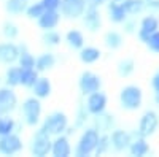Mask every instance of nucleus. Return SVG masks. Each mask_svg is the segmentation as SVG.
Wrapping results in <instances>:
<instances>
[{
    "label": "nucleus",
    "instance_id": "obj_1",
    "mask_svg": "<svg viewBox=\"0 0 159 157\" xmlns=\"http://www.w3.org/2000/svg\"><path fill=\"white\" fill-rule=\"evenodd\" d=\"M142 100H143V92L142 89L135 84H129L121 89L119 92V103L124 110L134 111L142 107Z\"/></svg>",
    "mask_w": 159,
    "mask_h": 157
},
{
    "label": "nucleus",
    "instance_id": "obj_2",
    "mask_svg": "<svg viewBox=\"0 0 159 157\" xmlns=\"http://www.w3.org/2000/svg\"><path fill=\"white\" fill-rule=\"evenodd\" d=\"M99 140H100V135H99V130L96 127L94 129H86L81 135V138H80V141H78V145H76L75 154L78 157H84V155L96 152Z\"/></svg>",
    "mask_w": 159,
    "mask_h": 157
},
{
    "label": "nucleus",
    "instance_id": "obj_3",
    "mask_svg": "<svg viewBox=\"0 0 159 157\" xmlns=\"http://www.w3.org/2000/svg\"><path fill=\"white\" fill-rule=\"evenodd\" d=\"M67 124H69V119L65 116V113L54 111L45 119L42 129L49 135H61L64 130H67Z\"/></svg>",
    "mask_w": 159,
    "mask_h": 157
},
{
    "label": "nucleus",
    "instance_id": "obj_4",
    "mask_svg": "<svg viewBox=\"0 0 159 157\" xmlns=\"http://www.w3.org/2000/svg\"><path fill=\"white\" fill-rule=\"evenodd\" d=\"M22 114L24 121L27 125H37L40 121V114H42V103H40L38 97H30L25 98L22 103Z\"/></svg>",
    "mask_w": 159,
    "mask_h": 157
},
{
    "label": "nucleus",
    "instance_id": "obj_5",
    "mask_svg": "<svg viewBox=\"0 0 159 157\" xmlns=\"http://www.w3.org/2000/svg\"><path fill=\"white\" fill-rule=\"evenodd\" d=\"M157 125H159L157 114L154 111H151V110L145 111L143 116L140 117L139 129H137V135L139 137H143V138H148V137H151L157 130Z\"/></svg>",
    "mask_w": 159,
    "mask_h": 157
},
{
    "label": "nucleus",
    "instance_id": "obj_6",
    "mask_svg": "<svg viewBox=\"0 0 159 157\" xmlns=\"http://www.w3.org/2000/svg\"><path fill=\"white\" fill-rule=\"evenodd\" d=\"M51 149H52V141L49 140V133L45 132L43 129H40L32 140V154L43 157L48 152H51Z\"/></svg>",
    "mask_w": 159,
    "mask_h": 157
},
{
    "label": "nucleus",
    "instance_id": "obj_7",
    "mask_svg": "<svg viewBox=\"0 0 159 157\" xmlns=\"http://www.w3.org/2000/svg\"><path fill=\"white\" fill-rule=\"evenodd\" d=\"M86 8H88L86 0H62L61 3L62 15L69 19H76L80 16H83Z\"/></svg>",
    "mask_w": 159,
    "mask_h": 157
},
{
    "label": "nucleus",
    "instance_id": "obj_8",
    "mask_svg": "<svg viewBox=\"0 0 159 157\" xmlns=\"http://www.w3.org/2000/svg\"><path fill=\"white\" fill-rule=\"evenodd\" d=\"M78 86H80V90H81L83 95H89L92 92H97L100 90V86H102V81L100 78L92 73V72H84L80 76V81H78Z\"/></svg>",
    "mask_w": 159,
    "mask_h": 157
},
{
    "label": "nucleus",
    "instance_id": "obj_9",
    "mask_svg": "<svg viewBox=\"0 0 159 157\" xmlns=\"http://www.w3.org/2000/svg\"><path fill=\"white\" fill-rule=\"evenodd\" d=\"M22 149V141L18 135L10 133V135H3L0 137V154L5 155H13Z\"/></svg>",
    "mask_w": 159,
    "mask_h": 157
},
{
    "label": "nucleus",
    "instance_id": "obj_10",
    "mask_svg": "<svg viewBox=\"0 0 159 157\" xmlns=\"http://www.w3.org/2000/svg\"><path fill=\"white\" fill-rule=\"evenodd\" d=\"M159 30V19L153 15L150 16H145L140 22V29H139V40L143 41V43H147L150 40V37Z\"/></svg>",
    "mask_w": 159,
    "mask_h": 157
},
{
    "label": "nucleus",
    "instance_id": "obj_11",
    "mask_svg": "<svg viewBox=\"0 0 159 157\" xmlns=\"http://www.w3.org/2000/svg\"><path fill=\"white\" fill-rule=\"evenodd\" d=\"M86 107H88L89 113L94 114V116L103 113L105 108H107V95H105L103 92H100V90L89 94L88 100H86Z\"/></svg>",
    "mask_w": 159,
    "mask_h": 157
},
{
    "label": "nucleus",
    "instance_id": "obj_12",
    "mask_svg": "<svg viewBox=\"0 0 159 157\" xmlns=\"http://www.w3.org/2000/svg\"><path fill=\"white\" fill-rule=\"evenodd\" d=\"M18 105L16 94L10 89H0V116L10 114Z\"/></svg>",
    "mask_w": 159,
    "mask_h": 157
},
{
    "label": "nucleus",
    "instance_id": "obj_13",
    "mask_svg": "<svg viewBox=\"0 0 159 157\" xmlns=\"http://www.w3.org/2000/svg\"><path fill=\"white\" fill-rule=\"evenodd\" d=\"M110 140H111V146H113L115 151H118V152L129 149L130 143H132V140H130V133H127L126 130H121V129L113 130Z\"/></svg>",
    "mask_w": 159,
    "mask_h": 157
},
{
    "label": "nucleus",
    "instance_id": "obj_14",
    "mask_svg": "<svg viewBox=\"0 0 159 157\" xmlns=\"http://www.w3.org/2000/svg\"><path fill=\"white\" fill-rule=\"evenodd\" d=\"M83 21H84V25L89 32L99 30L102 25V19H100V13H99L97 7H88L84 15H83Z\"/></svg>",
    "mask_w": 159,
    "mask_h": 157
},
{
    "label": "nucleus",
    "instance_id": "obj_15",
    "mask_svg": "<svg viewBox=\"0 0 159 157\" xmlns=\"http://www.w3.org/2000/svg\"><path fill=\"white\" fill-rule=\"evenodd\" d=\"M21 56L19 46L13 43H0V62L3 63H13Z\"/></svg>",
    "mask_w": 159,
    "mask_h": 157
},
{
    "label": "nucleus",
    "instance_id": "obj_16",
    "mask_svg": "<svg viewBox=\"0 0 159 157\" xmlns=\"http://www.w3.org/2000/svg\"><path fill=\"white\" fill-rule=\"evenodd\" d=\"M59 19H61V15L57 13V10H46L38 18V25L43 30H52L59 24Z\"/></svg>",
    "mask_w": 159,
    "mask_h": 157
},
{
    "label": "nucleus",
    "instance_id": "obj_17",
    "mask_svg": "<svg viewBox=\"0 0 159 157\" xmlns=\"http://www.w3.org/2000/svg\"><path fill=\"white\" fill-rule=\"evenodd\" d=\"M108 15H110V21L116 22V24H121V22H124L127 19V11L124 10L121 2H113V0H110Z\"/></svg>",
    "mask_w": 159,
    "mask_h": 157
},
{
    "label": "nucleus",
    "instance_id": "obj_18",
    "mask_svg": "<svg viewBox=\"0 0 159 157\" xmlns=\"http://www.w3.org/2000/svg\"><path fill=\"white\" fill-rule=\"evenodd\" d=\"M54 157H69L72 152L70 143L67 140V137H57L56 141H52V149H51Z\"/></svg>",
    "mask_w": 159,
    "mask_h": 157
},
{
    "label": "nucleus",
    "instance_id": "obj_19",
    "mask_svg": "<svg viewBox=\"0 0 159 157\" xmlns=\"http://www.w3.org/2000/svg\"><path fill=\"white\" fill-rule=\"evenodd\" d=\"M113 124H115L113 116L107 114L105 111L100 113V114H96V117H94V125L99 132H108V130H111Z\"/></svg>",
    "mask_w": 159,
    "mask_h": 157
},
{
    "label": "nucleus",
    "instance_id": "obj_20",
    "mask_svg": "<svg viewBox=\"0 0 159 157\" xmlns=\"http://www.w3.org/2000/svg\"><path fill=\"white\" fill-rule=\"evenodd\" d=\"M129 152H130V155H135V157L147 155L150 152V146H148L147 140H145L143 137H139L137 140H134L129 146Z\"/></svg>",
    "mask_w": 159,
    "mask_h": 157
},
{
    "label": "nucleus",
    "instance_id": "obj_21",
    "mask_svg": "<svg viewBox=\"0 0 159 157\" xmlns=\"http://www.w3.org/2000/svg\"><path fill=\"white\" fill-rule=\"evenodd\" d=\"M100 56H102L100 49H97L94 46H88L80 51V60L83 63H94L100 59Z\"/></svg>",
    "mask_w": 159,
    "mask_h": 157
},
{
    "label": "nucleus",
    "instance_id": "obj_22",
    "mask_svg": "<svg viewBox=\"0 0 159 157\" xmlns=\"http://www.w3.org/2000/svg\"><path fill=\"white\" fill-rule=\"evenodd\" d=\"M34 94L38 98H46L51 94V83L48 78H38L37 83L34 84Z\"/></svg>",
    "mask_w": 159,
    "mask_h": 157
},
{
    "label": "nucleus",
    "instance_id": "obj_23",
    "mask_svg": "<svg viewBox=\"0 0 159 157\" xmlns=\"http://www.w3.org/2000/svg\"><path fill=\"white\" fill-rule=\"evenodd\" d=\"M29 8L27 0H7L5 3V10L10 15H22Z\"/></svg>",
    "mask_w": 159,
    "mask_h": 157
},
{
    "label": "nucleus",
    "instance_id": "obj_24",
    "mask_svg": "<svg viewBox=\"0 0 159 157\" xmlns=\"http://www.w3.org/2000/svg\"><path fill=\"white\" fill-rule=\"evenodd\" d=\"M103 41H105V46L110 48V49H118V48H121L123 46V35L116 32V30H110L105 33L103 37Z\"/></svg>",
    "mask_w": 159,
    "mask_h": 157
},
{
    "label": "nucleus",
    "instance_id": "obj_25",
    "mask_svg": "<svg viewBox=\"0 0 159 157\" xmlns=\"http://www.w3.org/2000/svg\"><path fill=\"white\" fill-rule=\"evenodd\" d=\"M38 80V70L37 68H22L21 67V84L25 87H34Z\"/></svg>",
    "mask_w": 159,
    "mask_h": 157
},
{
    "label": "nucleus",
    "instance_id": "obj_26",
    "mask_svg": "<svg viewBox=\"0 0 159 157\" xmlns=\"http://www.w3.org/2000/svg\"><path fill=\"white\" fill-rule=\"evenodd\" d=\"M19 51H21V56H19V67H22V68H35L37 59L27 51V46H25V45H21V46H19Z\"/></svg>",
    "mask_w": 159,
    "mask_h": 157
},
{
    "label": "nucleus",
    "instance_id": "obj_27",
    "mask_svg": "<svg viewBox=\"0 0 159 157\" xmlns=\"http://www.w3.org/2000/svg\"><path fill=\"white\" fill-rule=\"evenodd\" d=\"M56 63V57L51 54V52H45V54H42L38 59H37V63H35V68L38 72H45V70H49L54 67Z\"/></svg>",
    "mask_w": 159,
    "mask_h": 157
},
{
    "label": "nucleus",
    "instance_id": "obj_28",
    "mask_svg": "<svg viewBox=\"0 0 159 157\" xmlns=\"http://www.w3.org/2000/svg\"><path fill=\"white\" fill-rule=\"evenodd\" d=\"M65 40H67L69 46L73 48V49H83V45H84V37L80 30H70L65 35Z\"/></svg>",
    "mask_w": 159,
    "mask_h": 157
},
{
    "label": "nucleus",
    "instance_id": "obj_29",
    "mask_svg": "<svg viewBox=\"0 0 159 157\" xmlns=\"http://www.w3.org/2000/svg\"><path fill=\"white\" fill-rule=\"evenodd\" d=\"M123 7L127 11V15H139V13L147 7V2L145 0H123Z\"/></svg>",
    "mask_w": 159,
    "mask_h": 157
},
{
    "label": "nucleus",
    "instance_id": "obj_30",
    "mask_svg": "<svg viewBox=\"0 0 159 157\" xmlns=\"http://www.w3.org/2000/svg\"><path fill=\"white\" fill-rule=\"evenodd\" d=\"M134 70H135L134 59H123V60H119V63H118V75L119 76L127 78V76H130L132 73H134Z\"/></svg>",
    "mask_w": 159,
    "mask_h": 157
},
{
    "label": "nucleus",
    "instance_id": "obj_31",
    "mask_svg": "<svg viewBox=\"0 0 159 157\" xmlns=\"http://www.w3.org/2000/svg\"><path fill=\"white\" fill-rule=\"evenodd\" d=\"M15 125H16V122L13 121V117H10L8 114H2L0 116V137L13 133Z\"/></svg>",
    "mask_w": 159,
    "mask_h": 157
},
{
    "label": "nucleus",
    "instance_id": "obj_32",
    "mask_svg": "<svg viewBox=\"0 0 159 157\" xmlns=\"http://www.w3.org/2000/svg\"><path fill=\"white\" fill-rule=\"evenodd\" d=\"M7 84L10 87L21 84V67H10L7 70Z\"/></svg>",
    "mask_w": 159,
    "mask_h": 157
},
{
    "label": "nucleus",
    "instance_id": "obj_33",
    "mask_svg": "<svg viewBox=\"0 0 159 157\" xmlns=\"http://www.w3.org/2000/svg\"><path fill=\"white\" fill-rule=\"evenodd\" d=\"M88 114H91L89 113V110H88V107L83 103V102H78V110H76V122H75V127L78 129V127H83V124H84V121L88 119Z\"/></svg>",
    "mask_w": 159,
    "mask_h": 157
},
{
    "label": "nucleus",
    "instance_id": "obj_34",
    "mask_svg": "<svg viewBox=\"0 0 159 157\" xmlns=\"http://www.w3.org/2000/svg\"><path fill=\"white\" fill-rule=\"evenodd\" d=\"M45 11H46V7L43 5V2H38V3H32L27 8V11H25V13H27V16L30 19H38Z\"/></svg>",
    "mask_w": 159,
    "mask_h": 157
},
{
    "label": "nucleus",
    "instance_id": "obj_35",
    "mask_svg": "<svg viewBox=\"0 0 159 157\" xmlns=\"http://www.w3.org/2000/svg\"><path fill=\"white\" fill-rule=\"evenodd\" d=\"M43 43L48 46H56L61 43V35L54 30H46L43 33Z\"/></svg>",
    "mask_w": 159,
    "mask_h": 157
},
{
    "label": "nucleus",
    "instance_id": "obj_36",
    "mask_svg": "<svg viewBox=\"0 0 159 157\" xmlns=\"http://www.w3.org/2000/svg\"><path fill=\"white\" fill-rule=\"evenodd\" d=\"M110 145H111L110 137H108V135H102L100 140H99V145H97V148H96V154L100 155V154H103V152H107L108 148H110Z\"/></svg>",
    "mask_w": 159,
    "mask_h": 157
},
{
    "label": "nucleus",
    "instance_id": "obj_37",
    "mask_svg": "<svg viewBox=\"0 0 159 157\" xmlns=\"http://www.w3.org/2000/svg\"><path fill=\"white\" fill-rule=\"evenodd\" d=\"M18 33H19V30H18V27L13 22H5L3 24V35L7 37V38H10V40H15V38L18 37Z\"/></svg>",
    "mask_w": 159,
    "mask_h": 157
},
{
    "label": "nucleus",
    "instance_id": "obj_38",
    "mask_svg": "<svg viewBox=\"0 0 159 157\" xmlns=\"http://www.w3.org/2000/svg\"><path fill=\"white\" fill-rule=\"evenodd\" d=\"M147 46L150 51H153L154 54H159V30H156L151 37H150V40L147 41Z\"/></svg>",
    "mask_w": 159,
    "mask_h": 157
},
{
    "label": "nucleus",
    "instance_id": "obj_39",
    "mask_svg": "<svg viewBox=\"0 0 159 157\" xmlns=\"http://www.w3.org/2000/svg\"><path fill=\"white\" fill-rule=\"evenodd\" d=\"M42 2L46 7V10H57V8H61L62 0H42Z\"/></svg>",
    "mask_w": 159,
    "mask_h": 157
},
{
    "label": "nucleus",
    "instance_id": "obj_40",
    "mask_svg": "<svg viewBox=\"0 0 159 157\" xmlns=\"http://www.w3.org/2000/svg\"><path fill=\"white\" fill-rule=\"evenodd\" d=\"M123 24H124V32H126V33H134L135 29H137V22H135L134 19H132V21H127V19H126Z\"/></svg>",
    "mask_w": 159,
    "mask_h": 157
},
{
    "label": "nucleus",
    "instance_id": "obj_41",
    "mask_svg": "<svg viewBox=\"0 0 159 157\" xmlns=\"http://www.w3.org/2000/svg\"><path fill=\"white\" fill-rule=\"evenodd\" d=\"M151 86H153V89H154V92H157V90H159V70H157V72L154 73V76H153Z\"/></svg>",
    "mask_w": 159,
    "mask_h": 157
},
{
    "label": "nucleus",
    "instance_id": "obj_42",
    "mask_svg": "<svg viewBox=\"0 0 159 157\" xmlns=\"http://www.w3.org/2000/svg\"><path fill=\"white\" fill-rule=\"evenodd\" d=\"M145 2H147V7L148 8L159 10V0H145Z\"/></svg>",
    "mask_w": 159,
    "mask_h": 157
},
{
    "label": "nucleus",
    "instance_id": "obj_43",
    "mask_svg": "<svg viewBox=\"0 0 159 157\" xmlns=\"http://www.w3.org/2000/svg\"><path fill=\"white\" fill-rule=\"evenodd\" d=\"M86 2H88V7H100L107 0H86Z\"/></svg>",
    "mask_w": 159,
    "mask_h": 157
},
{
    "label": "nucleus",
    "instance_id": "obj_44",
    "mask_svg": "<svg viewBox=\"0 0 159 157\" xmlns=\"http://www.w3.org/2000/svg\"><path fill=\"white\" fill-rule=\"evenodd\" d=\"M154 102H156V105H159V90H157L156 95H154Z\"/></svg>",
    "mask_w": 159,
    "mask_h": 157
},
{
    "label": "nucleus",
    "instance_id": "obj_45",
    "mask_svg": "<svg viewBox=\"0 0 159 157\" xmlns=\"http://www.w3.org/2000/svg\"><path fill=\"white\" fill-rule=\"evenodd\" d=\"M113 2H123V0H113Z\"/></svg>",
    "mask_w": 159,
    "mask_h": 157
}]
</instances>
